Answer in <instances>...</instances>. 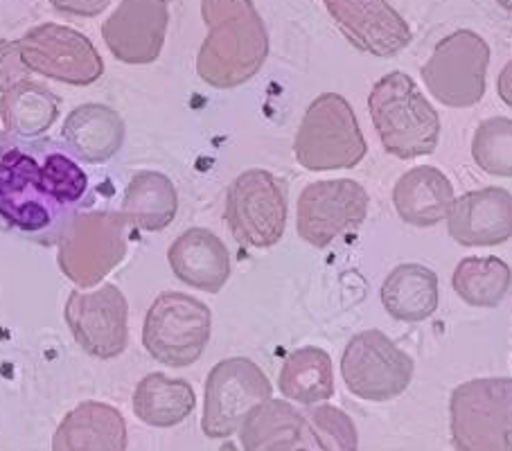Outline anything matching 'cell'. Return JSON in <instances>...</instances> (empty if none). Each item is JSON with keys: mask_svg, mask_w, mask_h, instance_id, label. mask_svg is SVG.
Returning a JSON list of instances; mask_svg holds the SVG:
<instances>
[{"mask_svg": "<svg viewBox=\"0 0 512 451\" xmlns=\"http://www.w3.org/2000/svg\"><path fill=\"white\" fill-rule=\"evenodd\" d=\"M416 364L382 330H366L348 341L341 377L348 391L366 402H388L411 386Z\"/></svg>", "mask_w": 512, "mask_h": 451, "instance_id": "10", "label": "cell"}, {"mask_svg": "<svg viewBox=\"0 0 512 451\" xmlns=\"http://www.w3.org/2000/svg\"><path fill=\"white\" fill-rule=\"evenodd\" d=\"M278 388L289 402L303 406L328 402L334 395L332 357L316 346L294 350L282 364Z\"/></svg>", "mask_w": 512, "mask_h": 451, "instance_id": "25", "label": "cell"}, {"mask_svg": "<svg viewBox=\"0 0 512 451\" xmlns=\"http://www.w3.org/2000/svg\"><path fill=\"white\" fill-rule=\"evenodd\" d=\"M273 388L264 370L246 357H228L206 379L201 429L210 440L231 438L255 406L269 400Z\"/></svg>", "mask_w": 512, "mask_h": 451, "instance_id": "11", "label": "cell"}, {"mask_svg": "<svg viewBox=\"0 0 512 451\" xmlns=\"http://www.w3.org/2000/svg\"><path fill=\"white\" fill-rule=\"evenodd\" d=\"M316 447L321 451H359V431L346 411L321 402L307 415Z\"/></svg>", "mask_w": 512, "mask_h": 451, "instance_id": "30", "label": "cell"}, {"mask_svg": "<svg viewBox=\"0 0 512 451\" xmlns=\"http://www.w3.org/2000/svg\"><path fill=\"white\" fill-rule=\"evenodd\" d=\"M499 3V7L501 10H506V12H512V0H497Z\"/></svg>", "mask_w": 512, "mask_h": 451, "instance_id": "35", "label": "cell"}, {"mask_svg": "<svg viewBox=\"0 0 512 451\" xmlns=\"http://www.w3.org/2000/svg\"><path fill=\"white\" fill-rule=\"evenodd\" d=\"M32 73L70 86H91L104 75V59L86 34L68 25L41 23L19 39Z\"/></svg>", "mask_w": 512, "mask_h": 451, "instance_id": "13", "label": "cell"}, {"mask_svg": "<svg viewBox=\"0 0 512 451\" xmlns=\"http://www.w3.org/2000/svg\"><path fill=\"white\" fill-rule=\"evenodd\" d=\"M287 194L267 170H246L226 192V226L246 249H271L287 228Z\"/></svg>", "mask_w": 512, "mask_h": 451, "instance_id": "9", "label": "cell"}, {"mask_svg": "<svg viewBox=\"0 0 512 451\" xmlns=\"http://www.w3.org/2000/svg\"><path fill=\"white\" fill-rule=\"evenodd\" d=\"M497 91H499L501 100L512 109V59L501 68L499 79H497Z\"/></svg>", "mask_w": 512, "mask_h": 451, "instance_id": "33", "label": "cell"}, {"mask_svg": "<svg viewBox=\"0 0 512 451\" xmlns=\"http://www.w3.org/2000/svg\"><path fill=\"white\" fill-rule=\"evenodd\" d=\"M339 32L357 50L373 57H395L409 46L413 32L388 0H323Z\"/></svg>", "mask_w": 512, "mask_h": 451, "instance_id": "16", "label": "cell"}, {"mask_svg": "<svg viewBox=\"0 0 512 451\" xmlns=\"http://www.w3.org/2000/svg\"><path fill=\"white\" fill-rule=\"evenodd\" d=\"M163 3H172V0H163Z\"/></svg>", "mask_w": 512, "mask_h": 451, "instance_id": "36", "label": "cell"}, {"mask_svg": "<svg viewBox=\"0 0 512 451\" xmlns=\"http://www.w3.org/2000/svg\"><path fill=\"white\" fill-rule=\"evenodd\" d=\"M32 70L25 66L19 41H0V95L28 82Z\"/></svg>", "mask_w": 512, "mask_h": 451, "instance_id": "31", "label": "cell"}, {"mask_svg": "<svg viewBox=\"0 0 512 451\" xmlns=\"http://www.w3.org/2000/svg\"><path fill=\"white\" fill-rule=\"evenodd\" d=\"M472 158L483 172L512 179V120L494 116L474 131Z\"/></svg>", "mask_w": 512, "mask_h": 451, "instance_id": "29", "label": "cell"}, {"mask_svg": "<svg viewBox=\"0 0 512 451\" xmlns=\"http://www.w3.org/2000/svg\"><path fill=\"white\" fill-rule=\"evenodd\" d=\"M368 154L359 120L339 93H323L307 106L294 140V156L307 172L352 170Z\"/></svg>", "mask_w": 512, "mask_h": 451, "instance_id": "4", "label": "cell"}, {"mask_svg": "<svg viewBox=\"0 0 512 451\" xmlns=\"http://www.w3.org/2000/svg\"><path fill=\"white\" fill-rule=\"evenodd\" d=\"M66 149L91 165L111 161L125 145L127 127L118 111L107 104H82L70 111L61 129Z\"/></svg>", "mask_w": 512, "mask_h": 451, "instance_id": "20", "label": "cell"}, {"mask_svg": "<svg viewBox=\"0 0 512 451\" xmlns=\"http://www.w3.org/2000/svg\"><path fill=\"white\" fill-rule=\"evenodd\" d=\"M512 271L501 258H463L456 264L452 287L463 303L472 307H497L510 291Z\"/></svg>", "mask_w": 512, "mask_h": 451, "instance_id": "27", "label": "cell"}, {"mask_svg": "<svg viewBox=\"0 0 512 451\" xmlns=\"http://www.w3.org/2000/svg\"><path fill=\"white\" fill-rule=\"evenodd\" d=\"M66 323L86 355L116 359L129 346V305L116 285L73 291L66 303Z\"/></svg>", "mask_w": 512, "mask_h": 451, "instance_id": "14", "label": "cell"}, {"mask_svg": "<svg viewBox=\"0 0 512 451\" xmlns=\"http://www.w3.org/2000/svg\"><path fill=\"white\" fill-rule=\"evenodd\" d=\"M208 34L197 52V75L213 88L242 86L269 57V32L253 0H201Z\"/></svg>", "mask_w": 512, "mask_h": 451, "instance_id": "2", "label": "cell"}, {"mask_svg": "<svg viewBox=\"0 0 512 451\" xmlns=\"http://www.w3.org/2000/svg\"><path fill=\"white\" fill-rule=\"evenodd\" d=\"M88 199L91 181L64 145L0 136V231L55 246Z\"/></svg>", "mask_w": 512, "mask_h": 451, "instance_id": "1", "label": "cell"}, {"mask_svg": "<svg viewBox=\"0 0 512 451\" xmlns=\"http://www.w3.org/2000/svg\"><path fill=\"white\" fill-rule=\"evenodd\" d=\"M167 262L174 276L185 285L206 294H217L231 278V253L219 237L208 228H188L172 242Z\"/></svg>", "mask_w": 512, "mask_h": 451, "instance_id": "18", "label": "cell"}, {"mask_svg": "<svg viewBox=\"0 0 512 451\" xmlns=\"http://www.w3.org/2000/svg\"><path fill=\"white\" fill-rule=\"evenodd\" d=\"M307 418L285 400H264L246 415L240 427L244 451H262L282 438H303Z\"/></svg>", "mask_w": 512, "mask_h": 451, "instance_id": "28", "label": "cell"}, {"mask_svg": "<svg viewBox=\"0 0 512 451\" xmlns=\"http://www.w3.org/2000/svg\"><path fill=\"white\" fill-rule=\"evenodd\" d=\"M368 111L382 147L402 161L436 152L440 140V118L418 84L395 70L373 86Z\"/></svg>", "mask_w": 512, "mask_h": 451, "instance_id": "3", "label": "cell"}, {"mask_svg": "<svg viewBox=\"0 0 512 451\" xmlns=\"http://www.w3.org/2000/svg\"><path fill=\"white\" fill-rule=\"evenodd\" d=\"M213 332V314L199 298L165 291L147 309L143 346L149 357L170 368L197 364Z\"/></svg>", "mask_w": 512, "mask_h": 451, "instance_id": "7", "label": "cell"}, {"mask_svg": "<svg viewBox=\"0 0 512 451\" xmlns=\"http://www.w3.org/2000/svg\"><path fill=\"white\" fill-rule=\"evenodd\" d=\"M490 46L481 34L456 30L438 41L420 68V77L434 100L449 109H467L483 100L488 86Z\"/></svg>", "mask_w": 512, "mask_h": 451, "instance_id": "8", "label": "cell"}, {"mask_svg": "<svg viewBox=\"0 0 512 451\" xmlns=\"http://www.w3.org/2000/svg\"><path fill=\"white\" fill-rule=\"evenodd\" d=\"M120 212L131 226L140 228V231H165L179 212V192L161 172H138L127 183Z\"/></svg>", "mask_w": 512, "mask_h": 451, "instance_id": "23", "label": "cell"}, {"mask_svg": "<svg viewBox=\"0 0 512 451\" xmlns=\"http://www.w3.org/2000/svg\"><path fill=\"white\" fill-rule=\"evenodd\" d=\"M59 97L39 82L19 84L0 95V122L5 134L19 138H39L59 118Z\"/></svg>", "mask_w": 512, "mask_h": 451, "instance_id": "26", "label": "cell"}, {"mask_svg": "<svg viewBox=\"0 0 512 451\" xmlns=\"http://www.w3.org/2000/svg\"><path fill=\"white\" fill-rule=\"evenodd\" d=\"M449 433L456 451H512V379L479 377L456 386Z\"/></svg>", "mask_w": 512, "mask_h": 451, "instance_id": "5", "label": "cell"}, {"mask_svg": "<svg viewBox=\"0 0 512 451\" xmlns=\"http://www.w3.org/2000/svg\"><path fill=\"white\" fill-rule=\"evenodd\" d=\"M447 233L458 246H499L512 237V194L503 188L465 192L447 212Z\"/></svg>", "mask_w": 512, "mask_h": 451, "instance_id": "17", "label": "cell"}, {"mask_svg": "<svg viewBox=\"0 0 512 451\" xmlns=\"http://www.w3.org/2000/svg\"><path fill=\"white\" fill-rule=\"evenodd\" d=\"M48 3L61 14L79 16V19H93V16H100L102 12L109 10L111 0H48Z\"/></svg>", "mask_w": 512, "mask_h": 451, "instance_id": "32", "label": "cell"}, {"mask_svg": "<svg viewBox=\"0 0 512 451\" xmlns=\"http://www.w3.org/2000/svg\"><path fill=\"white\" fill-rule=\"evenodd\" d=\"M368 203L366 188L352 179L310 183L300 192L296 208L300 240L314 249H328L364 224Z\"/></svg>", "mask_w": 512, "mask_h": 451, "instance_id": "12", "label": "cell"}, {"mask_svg": "<svg viewBox=\"0 0 512 451\" xmlns=\"http://www.w3.org/2000/svg\"><path fill=\"white\" fill-rule=\"evenodd\" d=\"M127 422L116 406L82 402L55 431L52 451H127Z\"/></svg>", "mask_w": 512, "mask_h": 451, "instance_id": "19", "label": "cell"}, {"mask_svg": "<svg viewBox=\"0 0 512 451\" xmlns=\"http://www.w3.org/2000/svg\"><path fill=\"white\" fill-rule=\"evenodd\" d=\"M129 228L122 212L82 210L57 244V262L77 287L91 289L125 260Z\"/></svg>", "mask_w": 512, "mask_h": 451, "instance_id": "6", "label": "cell"}, {"mask_svg": "<svg viewBox=\"0 0 512 451\" xmlns=\"http://www.w3.org/2000/svg\"><path fill=\"white\" fill-rule=\"evenodd\" d=\"M170 10L163 0H122L102 25L111 55L127 66H149L163 55Z\"/></svg>", "mask_w": 512, "mask_h": 451, "instance_id": "15", "label": "cell"}, {"mask_svg": "<svg viewBox=\"0 0 512 451\" xmlns=\"http://www.w3.org/2000/svg\"><path fill=\"white\" fill-rule=\"evenodd\" d=\"M197 406L194 388L181 377L149 373L134 391V413L140 422L156 429H172L181 424Z\"/></svg>", "mask_w": 512, "mask_h": 451, "instance_id": "24", "label": "cell"}, {"mask_svg": "<svg viewBox=\"0 0 512 451\" xmlns=\"http://www.w3.org/2000/svg\"><path fill=\"white\" fill-rule=\"evenodd\" d=\"M454 203V185L445 172L431 165H418L404 172L393 188V206L404 224L431 228L447 219Z\"/></svg>", "mask_w": 512, "mask_h": 451, "instance_id": "21", "label": "cell"}, {"mask_svg": "<svg viewBox=\"0 0 512 451\" xmlns=\"http://www.w3.org/2000/svg\"><path fill=\"white\" fill-rule=\"evenodd\" d=\"M262 451H310L305 445V438H282L271 442Z\"/></svg>", "mask_w": 512, "mask_h": 451, "instance_id": "34", "label": "cell"}, {"mask_svg": "<svg viewBox=\"0 0 512 451\" xmlns=\"http://www.w3.org/2000/svg\"><path fill=\"white\" fill-rule=\"evenodd\" d=\"M379 300L395 321H427L438 309V276L425 264L404 262L386 276L382 289H379Z\"/></svg>", "mask_w": 512, "mask_h": 451, "instance_id": "22", "label": "cell"}]
</instances>
